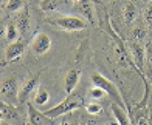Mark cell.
<instances>
[{"mask_svg": "<svg viewBox=\"0 0 152 125\" xmlns=\"http://www.w3.org/2000/svg\"><path fill=\"white\" fill-rule=\"evenodd\" d=\"M127 50H129V53H130V57H132V60H134L138 74L141 76V79H143L144 82H148L146 76H144V73H143V69H144V62H148V54H146V51H144L143 45L140 43V42L130 40L129 43H127Z\"/></svg>", "mask_w": 152, "mask_h": 125, "instance_id": "obj_4", "label": "cell"}, {"mask_svg": "<svg viewBox=\"0 0 152 125\" xmlns=\"http://www.w3.org/2000/svg\"><path fill=\"white\" fill-rule=\"evenodd\" d=\"M144 19H146V22L152 26V5H149L146 11H144Z\"/></svg>", "mask_w": 152, "mask_h": 125, "instance_id": "obj_23", "label": "cell"}, {"mask_svg": "<svg viewBox=\"0 0 152 125\" xmlns=\"http://www.w3.org/2000/svg\"><path fill=\"white\" fill-rule=\"evenodd\" d=\"M59 5H61V0H42L40 2V9L44 12H53L59 9Z\"/></svg>", "mask_w": 152, "mask_h": 125, "instance_id": "obj_18", "label": "cell"}, {"mask_svg": "<svg viewBox=\"0 0 152 125\" xmlns=\"http://www.w3.org/2000/svg\"><path fill=\"white\" fill-rule=\"evenodd\" d=\"M0 113H2V121H17L19 119V113L17 110L14 108L12 103H8V102H2L0 105Z\"/></svg>", "mask_w": 152, "mask_h": 125, "instance_id": "obj_12", "label": "cell"}, {"mask_svg": "<svg viewBox=\"0 0 152 125\" xmlns=\"http://www.w3.org/2000/svg\"><path fill=\"white\" fill-rule=\"evenodd\" d=\"M110 110H112V114H113V117H115V122H116V124L127 125V124L132 122V121H130V117L127 116V111H126L127 108H124L123 105H120V103L112 102Z\"/></svg>", "mask_w": 152, "mask_h": 125, "instance_id": "obj_10", "label": "cell"}, {"mask_svg": "<svg viewBox=\"0 0 152 125\" xmlns=\"http://www.w3.org/2000/svg\"><path fill=\"white\" fill-rule=\"evenodd\" d=\"M86 111H87V113L88 114H99L101 113V111H102V107L99 105V103L98 102H90V103H87V105H86Z\"/></svg>", "mask_w": 152, "mask_h": 125, "instance_id": "obj_22", "label": "cell"}, {"mask_svg": "<svg viewBox=\"0 0 152 125\" xmlns=\"http://www.w3.org/2000/svg\"><path fill=\"white\" fill-rule=\"evenodd\" d=\"M16 25H17V30H19L20 34H25L26 31H28V28H30V16H28V11L26 9L22 11V14L19 16Z\"/></svg>", "mask_w": 152, "mask_h": 125, "instance_id": "obj_16", "label": "cell"}, {"mask_svg": "<svg viewBox=\"0 0 152 125\" xmlns=\"http://www.w3.org/2000/svg\"><path fill=\"white\" fill-rule=\"evenodd\" d=\"M2 99L5 102H8V103H12V105H17L19 102V91H20V88H19V82L16 77H8V79H5L3 83H2Z\"/></svg>", "mask_w": 152, "mask_h": 125, "instance_id": "obj_5", "label": "cell"}, {"mask_svg": "<svg viewBox=\"0 0 152 125\" xmlns=\"http://www.w3.org/2000/svg\"><path fill=\"white\" fill-rule=\"evenodd\" d=\"M31 48H33L34 54H37V56H42V54L48 53V51H50V48H51V39H50V36L45 34V33L36 34V37H34L33 43H31Z\"/></svg>", "mask_w": 152, "mask_h": 125, "instance_id": "obj_7", "label": "cell"}, {"mask_svg": "<svg viewBox=\"0 0 152 125\" xmlns=\"http://www.w3.org/2000/svg\"><path fill=\"white\" fill-rule=\"evenodd\" d=\"M141 2H144V3H151L152 0H141Z\"/></svg>", "mask_w": 152, "mask_h": 125, "instance_id": "obj_25", "label": "cell"}, {"mask_svg": "<svg viewBox=\"0 0 152 125\" xmlns=\"http://www.w3.org/2000/svg\"><path fill=\"white\" fill-rule=\"evenodd\" d=\"M48 99H50L48 91L44 87L39 85V88L36 90V94H34V105H36V107H45L48 103Z\"/></svg>", "mask_w": 152, "mask_h": 125, "instance_id": "obj_15", "label": "cell"}, {"mask_svg": "<svg viewBox=\"0 0 152 125\" xmlns=\"http://www.w3.org/2000/svg\"><path fill=\"white\" fill-rule=\"evenodd\" d=\"M107 93H106V90H102L101 87H98V85H93L92 88H88V91H87V96L90 97L92 100H99V99H102Z\"/></svg>", "mask_w": 152, "mask_h": 125, "instance_id": "obj_19", "label": "cell"}, {"mask_svg": "<svg viewBox=\"0 0 152 125\" xmlns=\"http://www.w3.org/2000/svg\"><path fill=\"white\" fill-rule=\"evenodd\" d=\"M73 2H76V3H78V2H79V0H73Z\"/></svg>", "mask_w": 152, "mask_h": 125, "instance_id": "obj_26", "label": "cell"}, {"mask_svg": "<svg viewBox=\"0 0 152 125\" xmlns=\"http://www.w3.org/2000/svg\"><path fill=\"white\" fill-rule=\"evenodd\" d=\"M23 8V0H8V3H5V9L8 12H16Z\"/></svg>", "mask_w": 152, "mask_h": 125, "instance_id": "obj_21", "label": "cell"}, {"mask_svg": "<svg viewBox=\"0 0 152 125\" xmlns=\"http://www.w3.org/2000/svg\"><path fill=\"white\" fill-rule=\"evenodd\" d=\"M148 65H149V68L152 69V46L148 48Z\"/></svg>", "mask_w": 152, "mask_h": 125, "instance_id": "obj_24", "label": "cell"}, {"mask_svg": "<svg viewBox=\"0 0 152 125\" xmlns=\"http://www.w3.org/2000/svg\"><path fill=\"white\" fill-rule=\"evenodd\" d=\"M104 2H109V0H104Z\"/></svg>", "mask_w": 152, "mask_h": 125, "instance_id": "obj_27", "label": "cell"}, {"mask_svg": "<svg viewBox=\"0 0 152 125\" xmlns=\"http://www.w3.org/2000/svg\"><path fill=\"white\" fill-rule=\"evenodd\" d=\"M28 119L26 122L31 125H45V124H51L53 119L48 117L44 111H39L36 107H33V103H28Z\"/></svg>", "mask_w": 152, "mask_h": 125, "instance_id": "obj_8", "label": "cell"}, {"mask_svg": "<svg viewBox=\"0 0 152 125\" xmlns=\"http://www.w3.org/2000/svg\"><path fill=\"white\" fill-rule=\"evenodd\" d=\"M19 30H17V25L16 23H8L6 25V30H5V39L8 43H11V42H16L17 37H19Z\"/></svg>", "mask_w": 152, "mask_h": 125, "instance_id": "obj_17", "label": "cell"}, {"mask_svg": "<svg viewBox=\"0 0 152 125\" xmlns=\"http://www.w3.org/2000/svg\"><path fill=\"white\" fill-rule=\"evenodd\" d=\"M123 16H124V22L127 25L132 23L138 16V8L135 6V3H132V2L126 3V6H124V9H123Z\"/></svg>", "mask_w": 152, "mask_h": 125, "instance_id": "obj_14", "label": "cell"}, {"mask_svg": "<svg viewBox=\"0 0 152 125\" xmlns=\"http://www.w3.org/2000/svg\"><path fill=\"white\" fill-rule=\"evenodd\" d=\"M23 51H25V43L22 40L11 42V43H8V46H6V50H5V60L6 62H14L23 54Z\"/></svg>", "mask_w": 152, "mask_h": 125, "instance_id": "obj_9", "label": "cell"}, {"mask_svg": "<svg viewBox=\"0 0 152 125\" xmlns=\"http://www.w3.org/2000/svg\"><path fill=\"white\" fill-rule=\"evenodd\" d=\"M39 80H40V76L36 74V76H33V77H30L22 87H20V91H19V102L20 103H25L30 99V96L39 88Z\"/></svg>", "mask_w": 152, "mask_h": 125, "instance_id": "obj_6", "label": "cell"}, {"mask_svg": "<svg viewBox=\"0 0 152 125\" xmlns=\"http://www.w3.org/2000/svg\"><path fill=\"white\" fill-rule=\"evenodd\" d=\"M146 30H144L143 26H135L132 31H130V40L134 42H141L144 40V37H146Z\"/></svg>", "mask_w": 152, "mask_h": 125, "instance_id": "obj_20", "label": "cell"}, {"mask_svg": "<svg viewBox=\"0 0 152 125\" xmlns=\"http://www.w3.org/2000/svg\"><path fill=\"white\" fill-rule=\"evenodd\" d=\"M48 22L51 25L59 26L64 31H81L87 26V19L76 17V16H61L56 19H48Z\"/></svg>", "mask_w": 152, "mask_h": 125, "instance_id": "obj_3", "label": "cell"}, {"mask_svg": "<svg viewBox=\"0 0 152 125\" xmlns=\"http://www.w3.org/2000/svg\"><path fill=\"white\" fill-rule=\"evenodd\" d=\"M79 79H81V71H79V69L73 68V69H70V71L67 73L65 82H64V85H65V93H67V94H70V93L75 91L76 85L79 83Z\"/></svg>", "mask_w": 152, "mask_h": 125, "instance_id": "obj_11", "label": "cell"}, {"mask_svg": "<svg viewBox=\"0 0 152 125\" xmlns=\"http://www.w3.org/2000/svg\"><path fill=\"white\" fill-rule=\"evenodd\" d=\"M79 11L82 12L84 19H87L90 23H95V12H93V5L92 0H79Z\"/></svg>", "mask_w": 152, "mask_h": 125, "instance_id": "obj_13", "label": "cell"}, {"mask_svg": "<svg viewBox=\"0 0 152 125\" xmlns=\"http://www.w3.org/2000/svg\"><path fill=\"white\" fill-rule=\"evenodd\" d=\"M90 79H92V82H93V85H98V87H101L102 90H106L107 96L112 97L113 102L120 103V105H123L124 108H127L126 103H124V100H123V96H121V93H120V90L115 87V83H113L112 80H109L106 76H102V74H99V73H93Z\"/></svg>", "mask_w": 152, "mask_h": 125, "instance_id": "obj_2", "label": "cell"}, {"mask_svg": "<svg viewBox=\"0 0 152 125\" xmlns=\"http://www.w3.org/2000/svg\"><path fill=\"white\" fill-rule=\"evenodd\" d=\"M82 105H84V100H82L78 94L70 93L61 103H58V105L53 107V108L45 110L44 113H45L48 117H51V119H58V117H61V116L68 114V113H72V111L81 108Z\"/></svg>", "mask_w": 152, "mask_h": 125, "instance_id": "obj_1", "label": "cell"}]
</instances>
